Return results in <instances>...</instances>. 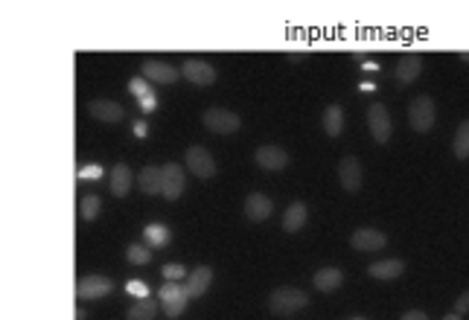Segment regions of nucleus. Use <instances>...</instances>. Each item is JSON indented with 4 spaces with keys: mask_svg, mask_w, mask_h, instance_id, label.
<instances>
[{
    "mask_svg": "<svg viewBox=\"0 0 469 320\" xmlns=\"http://www.w3.org/2000/svg\"><path fill=\"white\" fill-rule=\"evenodd\" d=\"M306 306H309V297L300 292V288H277V292H271V297H268V309L277 317H292Z\"/></svg>",
    "mask_w": 469,
    "mask_h": 320,
    "instance_id": "f257e3e1",
    "label": "nucleus"
},
{
    "mask_svg": "<svg viewBox=\"0 0 469 320\" xmlns=\"http://www.w3.org/2000/svg\"><path fill=\"white\" fill-rule=\"evenodd\" d=\"M114 292V282L102 274H88V277H79L76 279V294L82 300H102Z\"/></svg>",
    "mask_w": 469,
    "mask_h": 320,
    "instance_id": "f03ea898",
    "label": "nucleus"
},
{
    "mask_svg": "<svg viewBox=\"0 0 469 320\" xmlns=\"http://www.w3.org/2000/svg\"><path fill=\"white\" fill-rule=\"evenodd\" d=\"M201 122L210 128L213 134H233V132H239V125H242L239 114L225 111V108H210V111H204Z\"/></svg>",
    "mask_w": 469,
    "mask_h": 320,
    "instance_id": "7ed1b4c3",
    "label": "nucleus"
},
{
    "mask_svg": "<svg viewBox=\"0 0 469 320\" xmlns=\"http://www.w3.org/2000/svg\"><path fill=\"white\" fill-rule=\"evenodd\" d=\"M409 119H411V128L420 134H426L428 128L434 125V102H431V96H414L411 105H409Z\"/></svg>",
    "mask_w": 469,
    "mask_h": 320,
    "instance_id": "20e7f679",
    "label": "nucleus"
},
{
    "mask_svg": "<svg viewBox=\"0 0 469 320\" xmlns=\"http://www.w3.org/2000/svg\"><path fill=\"white\" fill-rule=\"evenodd\" d=\"M184 157H186V166H190V172H193L196 178L207 181V178L216 175V160H213V154H210L204 146H190Z\"/></svg>",
    "mask_w": 469,
    "mask_h": 320,
    "instance_id": "39448f33",
    "label": "nucleus"
},
{
    "mask_svg": "<svg viewBox=\"0 0 469 320\" xmlns=\"http://www.w3.org/2000/svg\"><path fill=\"white\" fill-rule=\"evenodd\" d=\"M181 76L190 82V85L204 87V85H213L216 82V68H213V64H207L204 58H186L181 64Z\"/></svg>",
    "mask_w": 469,
    "mask_h": 320,
    "instance_id": "423d86ee",
    "label": "nucleus"
},
{
    "mask_svg": "<svg viewBox=\"0 0 469 320\" xmlns=\"http://www.w3.org/2000/svg\"><path fill=\"white\" fill-rule=\"evenodd\" d=\"M367 125H370V134L376 143H388L391 140V117L385 105H370L367 108Z\"/></svg>",
    "mask_w": 469,
    "mask_h": 320,
    "instance_id": "0eeeda50",
    "label": "nucleus"
},
{
    "mask_svg": "<svg viewBox=\"0 0 469 320\" xmlns=\"http://www.w3.org/2000/svg\"><path fill=\"white\" fill-rule=\"evenodd\" d=\"M88 111L90 117H97L100 122H122L126 119V108L114 100H90L88 102Z\"/></svg>",
    "mask_w": 469,
    "mask_h": 320,
    "instance_id": "6e6552de",
    "label": "nucleus"
},
{
    "mask_svg": "<svg viewBox=\"0 0 469 320\" xmlns=\"http://www.w3.org/2000/svg\"><path fill=\"white\" fill-rule=\"evenodd\" d=\"M143 76H146L149 82H158V85H172V82L181 79V70L172 68V64H164V61L149 58V61H143Z\"/></svg>",
    "mask_w": 469,
    "mask_h": 320,
    "instance_id": "1a4fd4ad",
    "label": "nucleus"
},
{
    "mask_svg": "<svg viewBox=\"0 0 469 320\" xmlns=\"http://www.w3.org/2000/svg\"><path fill=\"white\" fill-rule=\"evenodd\" d=\"M338 181H341V186L347 189V192H359V189H362V166H359V160H356L353 154L341 157V164H338Z\"/></svg>",
    "mask_w": 469,
    "mask_h": 320,
    "instance_id": "9d476101",
    "label": "nucleus"
},
{
    "mask_svg": "<svg viewBox=\"0 0 469 320\" xmlns=\"http://www.w3.org/2000/svg\"><path fill=\"white\" fill-rule=\"evenodd\" d=\"M254 157H257V164H260L265 172H280V169L289 166V154L280 149V146H260Z\"/></svg>",
    "mask_w": 469,
    "mask_h": 320,
    "instance_id": "9b49d317",
    "label": "nucleus"
},
{
    "mask_svg": "<svg viewBox=\"0 0 469 320\" xmlns=\"http://www.w3.org/2000/svg\"><path fill=\"white\" fill-rule=\"evenodd\" d=\"M184 166L178 164H167L164 166V196L167 201H178L184 196Z\"/></svg>",
    "mask_w": 469,
    "mask_h": 320,
    "instance_id": "f8f14e48",
    "label": "nucleus"
},
{
    "mask_svg": "<svg viewBox=\"0 0 469 320\" xmlns=\"http://www.w3.org/2000/svg\"><path fill=\"white\" fill-rule=\"evenodd\" d=\"M350 245H353L356 250H382V247L388 245V236H385L382 230H376V228H362V230L353 233Z\"/></svg>",
    "mask_w": 469,
    "mask_h": 320,
    "instance_id": "ddd939ff",
    "label": "nucleus"
},
{
    "mask_svg": "<svg viewBox=\"0 0 469 320\" xmlns=\"http://www.w3.org/2000/svg\"><path fill=\"white\" fill-rule=\"evenodd\" d=\"M420 73H423V55L409 53V55H402V58H399V64H396V82H399V85H411V82H417Z\"/></svg>",
    "mask_w": 469,
    "mask_h": 320,
    "instance_id": "4468645a",
    "label": "nucleus"
},
{
    "mask_svg": "<svg viewBox=\"0 0 469 320\" xmlns=\"http://www.w3.org/2000/svg\"><path fill=\"white\" fill-rule=\"evenodd\" d=\"M274 204L268 196H263V192H251V196L245 198V215L251 218V221H265L271 215Z\"/></svg>",
    "mask_w": 469,
    "mask_h": 320,
    "instance_id": "2eb2a0df",
    "label": "nucleus"
},
{
    "mask_svg": "<svg viewBox=\"0 0 469 320\" xmlns=\"http://www.w3.org/2000/svg\"><path fill=\"white\" fill-rule=\"evenodd\" d=\"M210 282H213V271L207 268V265H199L193 274H190V279L184 282V288H186V297L190 300H196V297H201L207 288H210Z\"/></svg>",
    "mask_w": 469,
    "mask_h": 320,
    "instance_id": "dca6fc26",
    "label": "nucleus"
},
{
    "mask_svg": "<svg viewBox=\"0 0 469 320\" xmlns=\"http://www.w3.org/2000/svg\"><path fill=\"white\" fill-rule=\"evenodd\" d=\"M137 181L146 196H164V169L161 166H143Z\"/></svg>",
    "mask_w": 469,
    "mask_h": 320,
    "instance_id": "f3484780",
    "label": "nucleus"
},
{
    "mask_svg": "<svg viewBox=\"0 0 469 320\" xmlns=\"http://www.w3.org/2000/svg\"><path fill=\"white\" fill-rule=\"evenodd\" d=\"M129 189H132V169L126 164H117L111 169V192L117 198H126Z\"/></svg>",
    "mask_w": 469,
    "mask_h": 320,
    "instance_id": "a211bd4d",
    "label": "nucleus"
},
{
    "mask_svg": "<svg viewBox=\"0 0 469 320\" xmlns=\"http://www.w3.org/2000/svg\"><path fill=\"white\" fill-rule=\"evenodd\" d=\"M402 271H405V262L402 260H379V262H373L367 268V274L376 277V279H396Z\"/></svg>",
    "mask_w": 469,
    "mask_h": 320,
    "instance_id": "6ab92c4d",
    "label": "nucleus"
},
{
    "mask_svg": "<svg viewBox=\"0 0 469 320\" xmlns=\"http://www.w3.org/2000/svg\"><path fill=\"white\" fill-rule=\"evenodd\" d=\"M306 204H300V201H295L286 213H283V230L286 233H297L300 228H303V224H306Z\"/></svg>",
    "mask_w": 469,
    "mask_h": 320,
    "instance_id": "aec40b11",
    "label": "nucleus"
},
{
    "mask_svg": "<svg viewBox=\"0 0 469 320\" xmlns=\"http://www.w3.org/2000/svg\"><path fill=\"white\" fill-rule=\"evenodd\" d=\"M312 282H315L318 292H335V288L344 282V274L338 268H321L315 277H312Z\"/></svg>",
    "mask_w": 469,
    "mask_h": 320,
    "instance_id": "412c9836",
    "label": "nucleus"
},
{
    "mask_svg": "<svg viewBox=\"0 0 469 320\" xmlns=\"http://www.w3.org/2000/svg\"><path fill=\"white\" fill-rule=\"evenodd\" d=\"M324 132H327L330 137H338V134L344 132V108H341V105H330V108L324 111Z\"/></svg>",
    "mask_w": 469,
    "mask_h": 320,
    "instance_id": "4be33fe9",
    "label": "nucleus"
},
{
    "mask_svg": "<svg viewBox=\"0 0 469 320\" xmlns=\"http://www.w3.org/2000/svg\"><path fill=\"white\" fill-rule=\"evenodd\" d=\"M154 314H158V300H152V297L137 300V303L126 311L129 320H154Z\"/></svg>",
    "mask_w": 469,
    "mask_h": 320,
    "instance_id": "5701e85b",
    "label": "nucleus"
},
{
    "mask_svg": "<svg viewBox=\"0 0 469 320\" xmlns=\"http://www.w3.org/2000/svg\"><path fill=\"white\" fill-rule=\"evenodd\" d=\"M452 149H455V157H460V160L469 157V119H463V122L458 125V134H455Z\"/></svg>",
    "mask_w": 469,
    "mask_h": 320,
    "instance_id": "b1692460",
    "label": "nucleus"
},
{
    "mask_svg": "<svg viewBox=\"0 0 469 320\" xmlns=\"http://www.w3.org/2000/svg\"><path fill=\"white\" fill-rule=\"evenodd\" d=\"M100 210H102L100 196H85V198H82V204H79V215H82L85 221H93V218L100 215Z\"/></svg>",
    "mask_w": 469,
    "mask_h": 320,
    "instance_id": "393cba45",
    "label": "nucleus"
},
{
    "mask_svg": "<svg viewBox=\"0 0 469 320\" xmlns=\"http://www.w3.org/2000/svg\"><path fill=\"white\" fill-rule=\"evenodd\" d=\"M126 260H129L132 265H146V262L152 260V250L143 247V245H132V247L126 250Z\"/></svg>",
    "mask_w": 469,
    "mask_h": 320,
    "instance_id": "a878e982",
    "label": "nucleus"
},
{
    "mask_svg": "<svg viewBox=\"0 0 469 320\" xmlns=\"http://www.w3.org/2000/svg\"><path fill=\"white\" fill-rule=\"evenodd\" d=\"M158 297L164 300V303H169V300H175V297H186V288L184 285H178V282H164L161 285V292H158Z\"/></svg>",
    "mask_w": 469,
    "mask_h": 320,
    "instance_id": "bb28decb",
    "label": "nucleus"
},
{
    "mask_svg": "<svg viewBox=\"0 0 469 320\" xmlns=\"http://www.w3.org/2000/svg\"><path fill=\"white\" fill-rule=\"evenodd\" d=\"M149 236H152L154 245H164V242L172 239V233H169L167 228H161V224H152V228H149Z\"/></svg>",
    "mask_w": 469,
    "mask_h": 320,
    "instance_id": "cd10ccee",
    "label": "nucleus"
},
{
    "mask_svg": "<svg viewBox=\"0 0 469 320\" xmlns=\"http://www.w3.org/2000/svg\"><path fill=\"white\" fill-rule=\"evenodd\" d=\"M161 274H164V279H169V282H178V279L186 274V271H184V265H178V262H169V265H164V271H161Z\"/></svg>",
    "mask_w": 469,
    "mask_h": 320,
    "instance_id": "c85d7f7f",
    "label": "nucleus"
},
{
    "mask_svg": "<svg viewBox=\"0 0 469 320\" xmlns=\"http://www.w3.org/2000/svg\"><path fill=\"white\" fill-rule=\"evenodd\" d=\"M186 300H190V297H175V300H169V303H164V309H167V317H178V314L184 311V306H186Z\"/></svg>",
    "mask_w": 469,
    "mask_h": 320,
    "instance_id": "c756f323",
    "label": "nucleus"
},
{
    "mask_svg": "<svg viewBox=\"0 0 469 320\" xmlns=\"http://www.w3.org/2000/svg\"><path fill=\"white\" fill-rule=\"evenodd\" d=\"M463 311H469V292H466V294H460V297H458V303H455V314H463Z\"/></svg>",
    "mask_w": 469,
    "mask_h": 320,
    "instance_id": "7c9ffc66",
    "label": "nucleus"
},
{
    "mask_svg": "<svg viewBox=\"0 0 469 320\" xmlns=\"http://www.w3.org/2000/svg\"><path fill=\"white\" fill-rule=\"evenodd\" d=\"M132 93L137 96V100H143V96H146V82L143 79H135L132 82Z\"/></svg>",
    "mask_w": 469,
    "mask_h": 320,
    "instance_id": "2f4dec72",
    "label": "nucleus"
},
{
    "mask_svg": "<svg viewBox=\"0 0 469 320\" xmlns=\"http://www.w3.org/2000/svg\"><path fill=\"white\" fill-rule=\"evenodd\" d=\"M402 320H428V317H426V311L411 309V311H405V314H402Z\"/></svg>",
    "mask_w": 469,
    "mask_h": 320,
    "instance_id": "473e14b6",
    "label": "nucleus"
},
{
    "mask_svg": "<svg viewBox=\"0 0 469 320\" xmlns=\"http://www.w3.org/2000/svg\"><path fill=\"white\" fill-rule=\"evenodd\" d=\"M135 132H137V137H146V125H143V122H137V125H135Z\"/></svg>",
    "mask_w": 469,
    "mask_h": 320,
    "instance_id": "72a5a7b5",
    "label": "nucleus"
},
{
    "mask_svg": "<svg viewBox=\"0 0 469 320\" xmlns=\"http://www.w3.org/2000/svg\"><path fill=\"white\" fill-rule=\"evenodd\" d=\"M132 292H137V294H143V297H146V285H137V282H135V285H132Z\"/></svg>",
    "mask_w": 469,
    "mask_h": 320,
    "instance_id": "f704fd0d",
    "label": "nucleus"
},
{
    "mask_svg": "<svg viewBox=\"0 0 469 320\" xmlns=\"http://www.w3.org/2000/svg\"><path fill=\"white\" fill-rule=\"evenodd\" d=\"M76 320H88V311H85V309H82V306H79V309H76Z\"/></svg>",
    "mask_w": 469,
    "mask_h": 320,
    "instance_id": "c9c22d12",
    "label": "nucleus"
},
{
    "mask_svg": "<svg viewBox=\"0 0 469 320\" xmlns=\"http://www.w3.org/2000/svg\"><path fill=\"white\" fill-rule=\"evenodd\" d=\"M443 320H460V314H455V311H452V314H446Z\"/></svg>",
    "mask_w": 469,
    "mask_h": 320,
    "instance_id": "e433bc0d",
    "label": "nucleus"
},
{
    "mask_svg": "<svg viewBox=\"0 0 469 320\" xmlns=\"http://www.w3.org/2000/svg\"><path fill=\"white\" fill-rule=\"evenodd\" d=\"M460 61H466V64H469V53H460Z\"/></svg>",
    "mask_w": 469,
    "mask_h": 320,
    "instance_id": "4c0bfd02",
    "label": "nucleus"
},
{
    "mask_svg": "<svg viewBox=\"0 0 469 320\" xmlns=\"http://www.w3.org/2000/svg\"><path fill=\"white\" fill-rule=\"evenodd\" d=\"M353 320H364V317H353Z\"/></svg>",
    "mask_w": 469,
    "mask_h": 320,
    "instance_id": "58836bf2",
    "label": "nucleus"
}]
</instances>
